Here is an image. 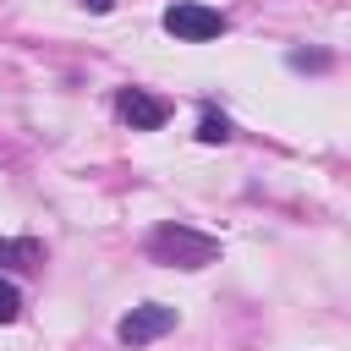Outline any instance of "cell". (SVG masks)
Here are the masks:
<instances>
[{"label":"cell","mask_w":351,"mask_h":351,"mask_svg":"<svg viewBox=\"0 0 351 351\" xmlns=\"http://www.w3.org/2000/svg\"><path fill=\"white\" fill-rule=\"evenodd\" d=\"M148 258H154V263H170V269H203V263L219 258V241L203 236V230H192V225L165 219V225L148 236Z\"/></svg>","instance_id":"cell-1"},{"label":"cell","mask_w":351,"mask_h":351,"mask_svg":"<svg viewBox=\"0 0 351 351\" xmlns=\"http://www.w3.org/2000/svg\"><path fill=\"white\" fill-rule=\"evenodd\" d=\"M165 33H176L186 44H208L225 33V11L197 5V0H176V5H165Z\"/></svg>","instance_id":"cell-2"},{"label":"cell","mask_w":351,"mask_h":351,"mask_svg":"<svg viewBox=\"0 0 351 351\" xmlns=\"http://www.w3.org/2000/svg\"><path fill=\"white\" fill-rule=\"evenodd\" d=\"M170 329H176V307H165V302H143V307H132V313L115 324L121 346H148V340H159V335H170Z\"/></svg>","instance_id":"cell-3"},{"label":"cell","mask_w":351,"mask_h":351,"mask_svg":"<svg viewBox=\"0 0 351 351\" xmlns=\"http://www.w3.org/2000/svg\"><path fill=\"white\" fill-rule=\"evenodd\" d=\"M115 115H121L132 132H159V126L170 121V104L154 99L148 88H121V93H115Z\"/></svg>","instance_id":"cell-4"},{"label":"cell","mask_w":351,"mask_h":351,"mask_svg":"<svg viewBox=\"0 0 351 351\" xmlns=\"http://www.w3.org/2000/svg\"><path fill=\"white\" fill-rule=\"evenodd\" d=\"M22 318V291L11 280H0V324H16Z\"/></svg>","instance_id":"cell-5"},{"label":"cell","mask_w":351,"mask_h":351,"mask_svg":"<svg viewBox=\"0 0 351 351\" xmlns=\"http://www.w3.org/2000/svg\"><path fill=\"white\" fill-rule=\"evenodd\" d=\"M197 137H203V143H225V137H230V121H225V115H203Z\"/></svg>","instance_id":"cell-6"},{"label":"cell","mask_w":351,"mask_h":351,"mask_svg":"<svg viewBox=\"0 0 351 351\" xmlns=\"http://www.w3.org/2000/svg\"><path fill=\"white\" fill-rule=\"evenodd\" d=\"M77 5H88V11H110L115 0H77Z\"/></svg>","instance_id":"cell-7"}]
</instances>
